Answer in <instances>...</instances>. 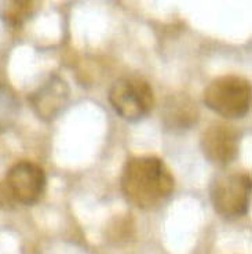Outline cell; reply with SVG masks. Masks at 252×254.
<instances>
[{
    "instance_id": "cell-1",
    "label": "cell",
    "mask_w": 252,
    "mask_h": 254,
    "mask_svg": "<svg viewBox=\"0 0 252 254\" xmlns=\"http://www.w3.org/2000/svg\"><path fill=\"white\" fill-rule=\"evenodd\" d=\"M175 180L170 167L157 156L130 159L121 173V190L130 204L156 210L170 200Z\"/></svg>"
},
{
    "instance_id": "cell-6",
    "label": "cell",
    "mask_w": 252,
    "mask_h": 254,
    "mask_svg": "<svg viewBox=\"0 0 252 254\" xmlns=\"http://www.w3.org/2000/svg\"><path fill=\"white\" fill-rule=\"evenodd\" d=\"M200 145L202 155L209 163L225 167L239 155V134L232 126L216 123L202 133Z\"/></svg>"
},
{
    "instance_id": "cell-5",
    "label": "cell",
    "mask_w": 252,
    "mask_h": 254,
    "mask_svg": "<svg viewBox=\"0 0 252 254\" xmlns=\"http://www.w3.org/2000/svg\"><path fill=\"white\" fill-rule=\"evenodd\" d=\"M46 173L32 162H18L8 170L6 190L11 199L22 204L39 202L46 190Z\"/></svg>"
},
{
    "instance_id": "cell-3",
    "label": "cell",
    "mask_w": 252,
    "mask_h": 254,
    "mask_svg": "<svg viewBox=\"0 0 252 254\" xmlns=\"http://www.w3.org/2000/svg\"><path fill=\"white\" fill-rule=\"evenodd\" d=\"M109 102L121 119L137 123L151 112L154 94L149 82L144 77L124 76L112 84Z\"/></svg>"
},
{
    "instance_id": "cell-7",
    "label": "cell",
    "mask_w": 252,
    "mask_h": 254,
    "mask_svg": "<svg viewBox=\"0 0 252 254\" xmlns=\"http://www.w3.org/2000/svg\"><path fill=\"white\" fill-rule=\"evenodd\" d=\"M70 91L62 77L52 75L29 97L32 109L42 121L51 122L57 119L68 107Z\"/></svg>"
},
{
    "instance_id": "cell-9",
    "label": "cell",
    "mask_w": 252,
    "mask_h": 254,
    "mask_svg": "<svg viewBox=\"0 0 252 254\" xmlns=\"http://www.w3.org/2000/svg\"><path fill=\"white\" fill-rule=\"evenodd\" d=\"M39 6L40 4L38 1H26V0L4 1L0 7V17L6 25L11 28H19L36 14Z\"/></svg>"
},
{
    "instance_id": "cell-8",
    "label": "cell",
    "mask_w": 252,
    "mask_h": 254,
    "mask_svg": "<svg viewBox=\"0 0 252 254\" xmlns=\"http://www.w3.org/2000/svg\"><path fill=\"white\" fill-rule=\"evenodd\" d=\"M199 112L195 102L186 95H174L165 102L163 111V123L171 131H182L195 126Z\"/></svg>"
},
{
    "instance_id": "cell-4",
    "label": "cell",
    "mask_w": 252,
    "mask_h": 254,
    "mask_svg": "<svg viewBox=\"0 0 252 254\" xmlns=\"http://www.w3.org/2000/svg\"><path fill=\"white\" fill-rule=\"evenodd\" d=\"M209 196L215 211L225 218H239L248 211L251 177L247 173H225L214 178Z\"/></svg>"
},
{
    "instance_id": "cell-10",
    "label": "cell",
    "mask_w": 252,
    "mask_h": 254,
    "mask_svg": "<svg viewBox=\"0 0 252 254\" xmlns=\"http://www.w3.org/2000/svg\"><path fill=\"white\" fill-rule=\"evenodd\" d=\"M18 112L19 101L15 93L8 86L0 83V131L13 126Z\"/></svg>"
},
{
    "instance_id": "cell-11",
    "label": "cell",
    "mask_w": 252,
    "mask_h": 254,
    "mask_svg": "<svg viewBox=\"0 0 252 254\" xmlns=\"http://www.w3.org/2000/svg\"><path fill=\"white\" fill-rule=\"evenodd\" d=\"M8 197H10V195H8V192H7L6 187H4V188L0 187V207L4 204V202H6Z\"/></svg>"
},
{
    "instance_id": "cell-2",
    "label": "cell",
    "mask_w": 252,
    "mask_h": 254,
    "mask_svg": "<svg viewBox=\"0 0 252 254\" xmlns=\"http://www.w3.org/2000/svg\"><path fill=\"white\" fill-rule=\"evenodd\" d=\"M204 102L207 108L226 119H241L251 108V84L236 75L216 77L204 91Z\"/></svg>"
}]
</instances>
